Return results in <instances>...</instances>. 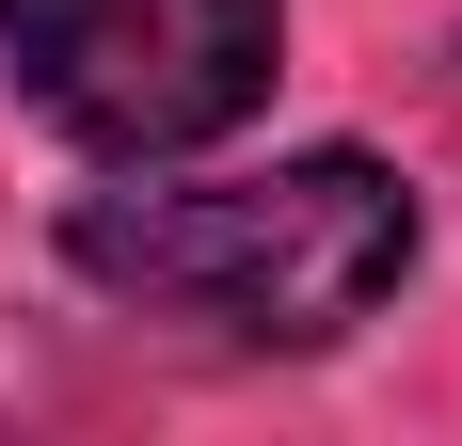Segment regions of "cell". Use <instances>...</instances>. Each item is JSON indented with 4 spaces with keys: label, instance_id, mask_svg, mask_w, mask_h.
<instances>
[{
    "label": "cell",
    "instance_id": "cell-2",
    "mask_svg": "<svg viewBox=\"0 0 462 446\" xmlns=\"http://www.w3.org/2000/svg\"><path fill=\"white\" fill-rule=\"evenodd\" d=\"M0 64L96 160H191L224 144L287 64V0H0Z\"/></svg>",
    "mask_w": 462,
    "mask_h": 446
},
{
    "label": "cell",
    "instance_id": "cell-1",
    "mask_svg": "<svg viewBox=\"0 0 462 446\" xmlns=\"http://www.w3.org/2000/svg\"><path fill=\"white\" fill-rule=\"evenodd\" d=\"M80 287L224 335V351H335L351 319H383L415 287V191L367 144H303L272 176H160L143 191H80L64 208Z\"/></svg>",
    "mask_w": 462,
    "mask_h": 446
}]
</instances>
